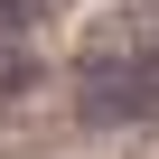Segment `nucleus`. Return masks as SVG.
<instances>
[{
    "label": "nucleus",
    "instance_id": "3",
    "mask_svg": "<svg viewBox=\"0 0 159 159\" xmlns=\"http://www.w3.org/2000/svg\"><path fill=\"white\" fill-rule=\"evenodd\" d=\"M28 10H38V0H28Z\"/></svg>",
    "mask_w": 159,
    "mask_h": 159
},
{
    "label": "nucleus",
    "instance_id": "2",
    "mask_svg": "<svg viewBox=\"0 0 159 159\" xmlns=\"http://www.w3.org/2000/svg\"><path fill=\"white\" fill-rule=\"evenodd\" d=\"M28 75H38V56H28V28H0V103H10Z\"/></svg>",
    "mask_w": 159,
    "mask_h": 159
},
{
    "label": "nucleus",
    "instance_id": "1",
    "mask_svg": "<svg viewBox=\"0 0 159 159\" xmlns=\"http://www.w3.org/2000/svg\"><path fill=\"white\" fill-rule=\"evenodd\" d=\"M75 112L84 122H150L159 112V66L140 56V38H122V47H94L84 66H75Z\"/></svg>",
    "mask_w": 159,
    "mask_h": 159
}]
</instances>
